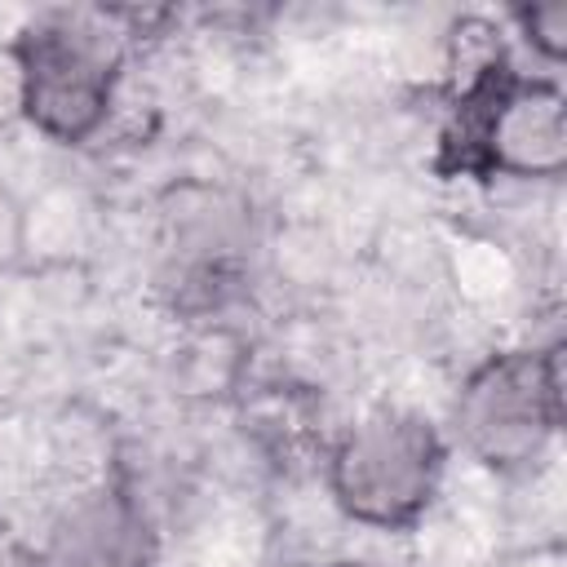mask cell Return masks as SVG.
Segmentation results:
<instances>
[{
  "label": "cell",
  "mask_w": 567,
  "mask_h": 567,
  "mask_svg": "<svg viewBox=\"0 0 567 567\" xmlns=\"http://www.w3.org/2000/svg\"><path fill=\"white\" fill-rule=\"evenodd\" d=\"M452 93L434 168L443 177L554 182L567 168V93L554 75H523L487 18L447 31Z\"/></svg>",
  "instance_id": "1"
},
{
  "label": "cell",
  "mask_w": 567,
  "mask_h": 567,
  "mask_svg": "<svg viewBox=\"0 0 567 567\" xmlns=\"http://www.w3.org/2000/svg\"><path fill=\"white\" fill-rule=\"evenodd\" d=\"M27 115L40 137L58 146L93 142L115 106L128 35L106 9H53L18 27L13 35Z\"/></svg>",
  "instance_id": "2"
},
{
  "label": "cell",
  "mask_w": 567,
  "mask_h": 567,
  "mask_svg": "<svg viewBox=\"0 0 567 567\" xmlns=\"http://www.w3.org/2000/svg\"><path fill=\"white\" fill-rule=\"evenodd\" d=\"M447 443L439 425L408 408H377L346 425L323 461L332 505L372 532H412L443 483Z\"/></svg>",
  "instance_id": "3"
},
{
  "label": "cell",
  "mask_w": 567,
  "mask_h": 567,
  "mask_svg": "<svg viewBox=\"0 0 567 567\" xmlns=\"http://www.w3.org/2000/svg\"><path fill=\"white\" fill-rule=\"evenodd\" d=\"M461 447L492 474H527L563 430V341L496 350L456 390Z\"/></svg>",
  "instance_id": "4"
},
{
  "label": "cell",
  "mask_w": 567,
  "mask_h": 567,
  "mask_svg": "<svg viewBox=\"0 0 567 567\" xmlns=\"http://www.w3.org/2000/svg\"><path fill=\"white\" fill-rule=\"evenodd\" d=\"M252 213L208 182L164 190L155 208V288L182 319L217 315L248 279Z\"/></svg>",
  "instance_id": "5"
},
{
  "label": "cell",
  "mask_w": 567,
  "mask_h": 567,
  "mask_svg": "<svg viewBox=\"0 0 567 567\" xmlns=\"http://www.w3.org/2000/svg\"><path fill=\"white\" fill-rule=\"evenodd\" d=\"M151 549L155 536L142 505L124 487L102 483L58 514L49 545L35 554L40 567H146Z\"/></svg>",
  "instance_id": "6"
},
{
  "label": "cell",
  "mask_w": 567,
  "mask_h": 567,
  "mask_svg": "<svg viewBox=\"0 0 567 567\" xmlns=\"http://www.w3.org/2000/svg\"><path fill=\"white\" fill-rule=\"evenodd\" d=\"M509 18H514L518 35L527 40V49H532L540 62L558 66V62L567 58V4H563V0L523 4V9H514Z\"/></svg>",
  "instance_id": "7"
},
{
  "label": "cell",
  "mask_w": 567,
  "mask_h": 567,
  "mask_svg": "<svg viewBox=\"0 0 567 567\" xmlns=\"http://www.w3.org/2000/svg\"><path fill=\"white\" fill-rule=\"evenodd\" d=\"M27 115V84H22V62H18V49L13 40L0 44V133L22 124Z\"/></svg>",
  "instance_id": "8"
},
{
  "label": "cell",
  "mask_w": 567,
  "mask_h": 567,
  "mask_svg": "<svg viewBox=\"0 0 567 567\" xmlns=\"http://www.w3.org/2000/svg\"><path fill=\"white\" fill-rule=\"evenodd\" d=\"M0 567H40V554L0 518Z\"/></svg>",
  "instance_id": "9"
},
{
  "label": "cell",
  "mask_w": 567,
  "mask_h": 567,
  "mask_svg": "<svg viewBox=\"0 0 567 567\" xmlns=\"http://www.w3.org/2000/svg\"><path fill=\"white\" fill-rule=\"evenodd\" d=\"M13 248H22V213H18L13 199L0 190V257H9Z\"/></svg>",
  "instance_id": "10"
},
{
  "label": "cell",
  "mask_w": 567,
  "mask_h": 567,
  "mask_svg": "<svg viewBox=\"0 0 567 567\" xmlns=\"http://www.w3.org/2000/svg\"><path fill=\"white\" fill-rule=\"evenodd\" d=\"M323 567H363V563H354V558H337V563H323Z\"/></svg>",
  "instance_id": "11"
}]
</instances>
